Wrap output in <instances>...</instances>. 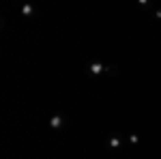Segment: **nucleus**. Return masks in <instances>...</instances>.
I'll return each mask as SVG.
<instances>
[{
	"label": "nucleus",
	"mask_w": 161,
	"mask_h": 159,
	"mask_svg": "<svg viewBox=\"0 0 161 159\" xmlns=\"http://www.w3.org/2000/svg\"><path fill=\"white\" fill-rule=\"evenodd\" d=\"M101 71H105V67L101 62H93V65H90V73H93V75H99Z\"/></svg>",
	"instance_id": "obj_1"
},
{
	"label": "nucleus",
	"mask_w": 161,
	"mask_h": 159,
	"mask_svg": "<svg viewBox=\"0 0 161 159\" xmlns=\"http://www.w3.org/2000/svg\"><path fill=\"white\" fill-rule=\"evenodd\" d=\"M62 123H64V118H62V116H58V114L50 118V125H52V127H60Z\"/></svg>",
	"instance_id": "obj_2"
},
{
	"label": "nucleus",
	"mask_w": 161,
	"mask_h": 159,
	"mask_svg": "<svg viewBox=\"0 0 161 159\" xmlns=\"http://www.w3.org/2000/svg\"><path fill=\"white\" fill-rule=\"evenodd\" d=\"M21 13H24V15H32V13H34L32 5H24V7H21Z\"/></svg>",
	"instance_id": "obj_3"
},
{
	"label": "nucleus",
	"mask_w": 161,
	"mask_h": 159,
	"mask_svg": "<svg viewBox=\"0 0 161 159\" xmlns=\"http://www.w3.org/2000/svg\"><path fill=\"white\" fill-rule=\"evenodd\" d=\"M110 144H112L114 148H118V146H120V138H118V135H112V138H110Z\"/></svg>",
	"instance_id": "obj_4"
},
{
	"label": "nucleus",
	"mask_w": 161,
	"mask_h": 159,
	"mask_svg": "<svg viewBox=\"0 0 161 159\" xmlns=\"http://www.w3.org/2000/svg\"><path fill=\"white\" fill-rule=\"evenodd\" d=\"M155 15H157V19H161V11H157V13H155Z\"/></svg>",
	"instance_id": "obj_5"
}]
</instances>
